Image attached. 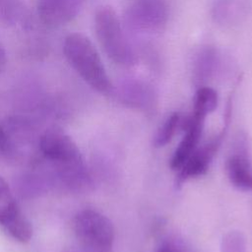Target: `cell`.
Segmentation results:
<instances>
[{"mask_svg": "<svg viewBox=\"0 0 252 252\" xmlns=\"http://www.w3.org/2000/svg\"><path fill=\"white\" fill-rule=\"evenodd\" d=\"M250 0H216L212 6L213 21L221 27H233L244 22L251 14Z\"/></svg>", "mask_w": 252, "mask_h": 252, "instance_id": "cell-12", "label": "cell"}, {"mask_svg": "<svg viewBox=\"0 0 252 252\" xmlns=\"http://www.w3.org/2000/svg\"><path fill=\"white\" fill-rule=\"evenodd\" d=\"M246 240L240 231H229L226 233L220 245V252H245Z\"/></svg>", "mask_w": 252, "mask_h": 252, "instance_id": "cell-17", "label": "cell"}, {"mask_svg": "<svg viewBox=\"0 0 252 252\" xmlns=\"http://www.w3.org/2000/svg\"><path fill=\"white\" fill-rule=\"evenodd\" d=\"M158 252H183V251L175 242L164 241L158 248Z\"/></svg>", "mask_w": 252, "mask_h": 252, "instance_id": "cell-18", "label": "cell"}, {"mask_svg": "<svg viewBox=\"0 0 252 252\" xmlns=\"http://www.w3.org/2000/svg\"><path fill=\"white\" fill-rule=\"evenodd\" d=\"M0 155H3V144H2V137L0 133Z\"/></svg>", "mask_w": 252, "mask_h": 252, "instance_id": "cell-21", "label": "cell"}, {"mask_svg": "<svg viewBox=\"0 0 252 252\" xmlns=\"http://www.w3.org/2000/svg\"><path fill=\"white\" fill-rule=\"evenodd\" d=\"M204 116L192 112V114L183 119L181 128L184 129V135L175 149L172 158L170 159V167L173 170H178L192 153L198 148L200 142L203 127H204Z\"/></svg>", "mask_w": 252, "mask_h": 252, "instance_id": "cell-10", "label": "cell"}, {"mask_svg": "<svg viewBox=\"0 0 252 252\" xmlns=\"http://www.w3.org/2000/svg\"><path fill=\"white\" fill-rule=\"evenodd\" d=\"M0 226L15 240L26 243L32 235V227L20 209L7 182L0 176Z\"/></svg>", "mask_w": 252, "mask_h": 252, "instance_id": "cell-7", "label": "cell"}, {"mask_svg": "<svg viewBox=\"0 0 252 252\" xmlns=\"http://www.w3.org/2000/svg\"><path fill=\"white\" fill-rule=\"evenodd\" d=\"M3 144V155L15 161H33L35 154H39V136L36 135L32 123L22 116L8 118L0 124Z\"/></svg>", "mask_w": 252, "mask_h": 252, "instance_id": "cell-4", "label": "cell"}, {"mask_svg": "<svg viewBox=\"0 0 252 252\" xmlns=\"http://www.w3.org/2000/svg\"><path fill=\"white\" fill-rule=\"evenodd\" d=\"M225 167L228 179L234 187L243 191H252V165L246 150L232 154Z\"/></svg>", "mask_w": 252, "mask_h": 252, "instance_id": "cell-14", "label": "cell"}, {"mask_svg": "<svg viewBox=\"0 0 252 252\" xmlns=\"http://www.w3.org/2000/svg\"><path fill=\"white\" fill-rule=\"evenodd\" d=\"M70 252H78V251H70Z\"/></svg>", "mask_w": 252, "mask_h": 252, "instance_id": "cell-22", "label": "cell"}, {"mask_svg": "<svg viewBox=\"0 0 252 252\" xmlns=\"http://www.w3.org/2000/svg\"><path fill=\"white\" fill-rule=\"evenodd\" d=\"M94 30L102 50L112 62L124 67L135 64L136 53L112 8L102 6L96 10Z\"/></svg>", "mask_w": 252, "mask_h": 252, "instance_id": "cell-3", "label": "cell"}, {"mask_svg": "<svg viewBox=\"0 0 252 252\" xmlns=\"http://www.w3.org/2000/svg\"><path fill=\"white\" fill-rule=\"evenodd\" d=\"M223 60L220 51L211 45L201 47L195 54L192 64L193 80L199 87L206 86L220 71Z\"/></svg>", "mask_w": 252, "mask_h": 252, "instance_id": "cell-11", "label": "cell"}, {"mask_svg": "<svg viewBox=\"0 0 252 252\" xmlns=\"http://www.w3.org/2000/svg\"><path fill=\"white\" fill-rule=\"evenodd\" d=\"M8 12L7 0H0V15H4Z\"/></svg>", "mask_w": 252, "mask_h": 252, "instance_id": "cell-20", "label": "cell"}, {"mask_svg": "<svg viewBox=\"0 0 252 252\" xmlns=\"http://www.w3.org/2000/svg\"><path fill=\"white\" fill-rule=\"evenodd\" d=\"M7 65V56H6V52L4 47L2 46V44L0 43V74L3 73V71L5 70Z\"/></svg>", "mask_w": 252, "mask_h": 252, "instance_id": "cell-19", "label": "cell"}, {"mask_svg": "<svg viewBox=\"0 0 252 252\" xmlns=\"http://www.w3.org/2000/svg\"><path fill=\"white\" fill-rule=\"evenodd\" d=\"M226 128L227 124H225L220 133H219L202 147L197 148L192 153V155L187 158L183 165L178 169V184H181L190 178L201 176L207 172L211 161L213 160L216 153L219 151L222 143V140L225 136Z\"/></svg>", "mask_w": 252, "mask_h": 252, "instance_id": "cell-8", "label": "cell"}, {"mask_svg": "<svg viewBox=\"0 0 252 252\" xmlns=\"http://www.w3.org/2000/svg\"><path fill=\"white\" fill-rule=\"evenodd\" d=\"M182 121L183 119L179 113L174 112L170 114L166 118V120L163 122L162 126L158 130V133L154 141L155 146L159 148V147L165 146L168 142H170L176 130L178 128H181Z\"/></svg>", "mask_w": 252, "mask_h": 252, "instance_id": "cell-16", "label": "cell"}, {"mask_svg": "<svg viewBox=\"0 0 252 252\" xmlns=\"http://www.w3.org/2000/svg\"><path fill=\"white\" fill-rule=\"evenodd\" d=\"M40 157L54 169V174L67 188L85 191L92 178L83 156L70 136L57 129L46 130L39 137Z\"/></svg>", "mask_w": 252, "mask_h": 252, "instance_id": "cell-1", "label": "cell"}, {"mask_svg": "<svg viewBox=\"0 0 252 252\" xmlns=\"http://www.w3.org/2000/svg\"><path fill=\"white\" fill-rule=\"evenodd\" d=\"M218 99V94L214 89L208 86L199 87L194 97L193 112L206 117L217 108Z\"/></svg>", "mask_w": 252, "mask_h": 252, "instance_id": "cell-15", "label": "cell"}, {"mask_svg": "<svg viewBox=\"0 0 252 252\" xmlns=\"http://www.w3.org/2000/svg\"><path fill=\"white\" fill-rule=\"evenodd\" d=\"M73 230L83 246L92 252H110L114 242L111 221L101 213L86 209L73 219Z\"/></svg>", "mask_w": 252, "mask_h": 252, "instance_id": "cell-5", "label": "cell"}, {"mask_svg": "<svg viewBox=\"0 0 252 252\" xmlns=\"http://www.w3.org/2000/svg\"><path fill=\"white\" fill-rule=\"evenodd\" d=\"M85 0H38L37 15L48 28H59L74 20Z\"/></svg>", "mask_w": 252, "mask_h": 252, "instance_id": "cell-9", "label": "cell"}, {"mask_svg": "<svg viewBox=\"0 0 252 252\" xmlns=\"http://www.w3.org/2000/svg\"><path fill=\"white\" fill-rule=\"evenodd\" d=\"M117 96L121 102L132 107L149 108L154 104L155 93L146 82L138 79H125L117 87Z\"/></svg>", "mask_w": 252, "mask_h": 252, "instance_id": "cell-13", "label": "cell"}, {"mask_svg": "<svg viewBox=\"0 0 252 252\" xmlns=\"http://www.w3.org/2000/svg\"><path fill=\"white\" fill-rule=\"evenodd\" d=\"M167 19L166 0H133L124 14L126 28L137 34L160 32L166 25Z\"/></svg>", "mask_w": 252, "mask_h": 252, "instance_id": "cell-6", "label": "cell"}, {"mask_svg": "<svg viewBox=\"0 0 252 252\" xmlns=\"http://www.w3.org/2000/svg\"><path fill=\"white\" fill-rule=\"evenodd\" d=\"M63 53L76 73L96 92L108 94L113 87L93 42L85 34H68L63 43Z\"/></svg>", "mask_w": 252, "mask_h": 252, "instance_id": "cell-2", "label": "cell"}]
</instances>
